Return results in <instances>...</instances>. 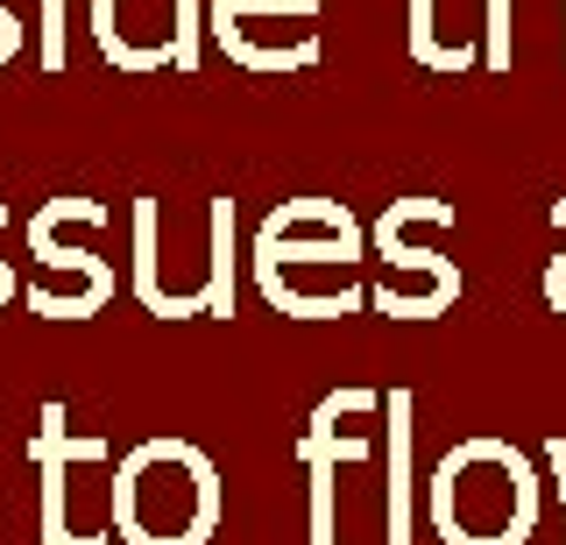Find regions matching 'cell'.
Wrapping results in <instances>:
<instances>
[{"mask_svg":"<svg viewBox=\"0 0 566 545\" xmlns=\"http://www.w3.org/2000/svg\"><path fill=\"white\" fill-rule=\"evenodd\" d=\"M114 524L128 545H206L220 532V474L185 439H149L114 474Z\"/></svg>","mask_w":566,"mask_h":545,"instance_id":"1","label":"cell"},{"mask_svg":"<svg viewBox=\"0 0 566 545\" xmlns=\"http://www.w3.org/2000/svg\"><path fill=\"white\" fill-rule=\"evenodd\" d=\"M432 524L447 545H524L538 524V474L503 439H468L432 468Z\"/></svg>","mask_w":566,"mask_h":545,"instance_id":"2","label":"cell"},{"mask_svg":"<svg viewBox=\"0 0 566 545\" xmlns=\"http://www.w3.org/2000/svg\"><path fill=\"white\" fill-rule=\"evenodd\" d=\"M354 255H361V227H354L340 206H326V220H318V241H297L291 213H276L270 227H262V249H255L262 284H270V276H283V270H333V276H347Z\"/></svg>","mask_w":566,"mask_h":545,"instance_id":"3","label":"cell"}]
</instances>
